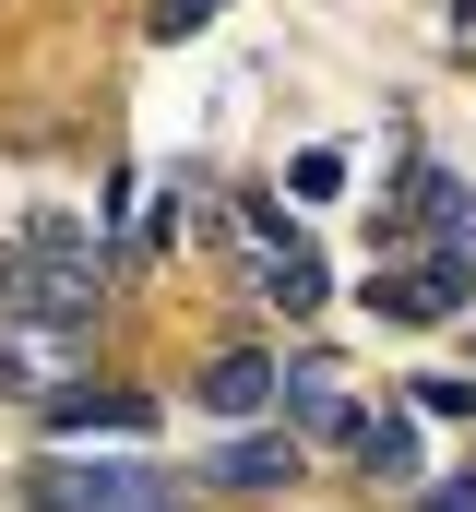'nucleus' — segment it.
<instances>
[{
	"mask_svg": "<svg viewBox=\"0 0 476 512\" xmlns=\"http://www.w3.org/2000/svg\"><path fill=\"white\" fill-rule=\"evenodd\" d=\"M96 310H108V227H84V215H36L24 239H0V322L84 334Z\"/></svg>",
	"mask_w": 476,
	"mask_h": 512,
	"instance_id": "1",
	"label": "nucleus"
},
{
	"mask_svg": "<svg viewBox=\"0 0 476 512\" xmlns=\"http://www.w3.org/2000/svg\"><path fill=\"white\" fill-rule=\"evenodd\" d=\"M24 501L36 512H179V477L155 465H24Z\"/></svg>",
	"mask_w": 476,
	"mask_h": 512,
	"instance_id": "2",
	"label": "nucleus"
},
{
	"mask_svg": "<svg viewBox=\"0 0 476 512\" xmlns=\"http://www.w3.org/2000/svg\"><path fill=\"white\" fill-rule=\"evenodd\" d=\"M465 298H476V262L465 251H429V262H405V274L381 262V274H369V310H381V322H453Z\"/></svg>",
	"mask_w": 476,
	"mask_h": 512,
	"instance_id": "3",
	"label": "nucleus"
},
{
	"mask_svg": "<svg viewBox=\"0 0 476 512\" xmlns=\"http://www.w3.org/2000/svg\"><path fill=\"white\" fill-rule=\"evenodd\" d=\"M155 429V393L131 382H60L48 393V441H143Z\"/></svg>",
	"mask_w": 476,
	"mask_h": 512,
	"instance_id": "4",
	"label": "nucleus"
},
{
	"mask_svg": "<svg viewBox=\"0 0 476 512\" xmlns=\"http://www.w3.org/2000/svg\"><path fill=\"white\" fill-rule=\"evenodd\" d=\"M298 429H250V441H227L215 465H203V489H238V501H274V489H298Z\"/></svg>",
	"mask_w": 476,
	"mask_h": 512,
	"instance_id": "5",
	"label": "nucleus"
},
{
	"mask_svg": "<svg viewBox=\"0 0 476 512\" xmlns=\"http://www.w3.org/2000/svg\"><path fill=\"white\" fill-rule=\"evenodd\" d=\"M262 405H286V358H262V346H227L215 370H203V417H262Z\"/></svg>",
	"mask_w": 476,
	"mask_h": 512,
	"instance_id": "6",
	"label": "nucleus"
},
{
	"mask_svg": "<svg viewBox=\"0 0 476 512\" xmlns=\"http://www.w3.org/2000/svg\"><path fill=\"white\" fill-rule=\"evenodd\" d=\"M286 417H298L310 441H357V393H346V370H334V358H298V370H286Z\"/></svg>",
	"mask_w": 476,
	"mask_h": 512,
	"instance_id": "7",
	"label": "nucleus"
},
{
	"mask_svg": "<svg viewBox=\"0 0 476 512\" xmlns=\"http://www.w3.org/2000/svg\"><path fill=\"white\" fill-rule=\"evenodd\" d=\"M357 465H369V477H393V489H405V477H417V417H405V405H381V417H357V441H346Z\"/></svg>",
	"mask_w": 476,
	"mask_h": 512,
	"instance_id": "8",
	"label": "nucleus"
},
{
	"mask_svg": "<svg viewBox=\"0 0 476 512\" xmlns=\"http://www.w3.org/2000/svg\"><path fill=\"white\" fill-rule=\"evenodd\" d=\"M417 215L441 227V251H465V262H476V191L453 179V167H417Z\"/></svg>",
	"mask_w": 476,
	"mask_h": 512,
	"instance_id": "9",
	"label": "nucleus"
},
{
	"mask_svg": "<svg viewBox=\"0 0 476 512\" xmlns=\"http://www.w3.org/2000/svg\"><path fill=\"white\" fill-rule=\"evenodd\" d=\"M286 191H298V203H334V191H346V143H310V155L286 167Z\"/></svg>",
	"mask_w": 476,
	"mask_h": 512,
	"instance_id": "10",
	"label": "nucleus"
},
{
	"mask_svg": "<svg viewBox=\"0 0 476 512\" xmlns=\"http://www.w3.org/2000/svg\"><path fill=\"white\" fill-rule=\"evenodd\" d=\"M215 12H227V0H155V12H143V36H155V48H191Z\"/></svg>",
	"mask_w": 476,
	"mask_h": 512,
	"instance_id": "11",
	"label": "nucleus"
},
{
	"mask_svg": "<svg viewBox=\"0 0 476 512\" xmlns=\"http://www.w3.org/2000/svg\"><path fill=\"white\" fill-rule=\"evenodd\" d=\"M417 417H476V382L465 370H429V382H417Z\"/></svg>",
	"mask_w": 476,
	"mask_h": 512,
	"instance_id": "12",
	"label": "nucleus"
},
{
	"mask_svg": "<svg viewBox=\"0 0 476 512\" xmlns=\"http://www.w3.org/2000/svg\"><path fill=\"white\" fill-rule=\"evenodd\" d=\"M417 512H476V477H429V501Z\"/></svg>",
	"mask_w": 476,
	"mask_h": 512,
	"instance_id": "13",
	"label": "nucleus"
}]
</instances>
